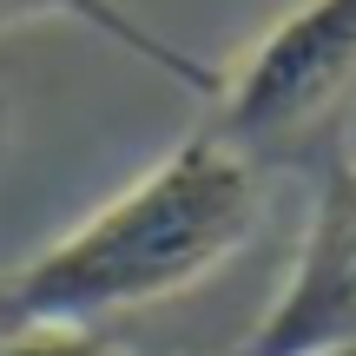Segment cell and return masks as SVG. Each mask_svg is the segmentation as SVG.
I'll list each match as a JSON object with an SVG mask.
<instances>
[{
    "mask_svg": "<svg viewBox=\"0 0 356 356\" xmlns=\"http://www.w3.org/2000/svg\"><path fill=\"white\" fill-rule=\"evenodd\" d=\"M251 159L218 132L172 145L145 178L0 277V330H92L119 310L185 297L257 231Z\"/></svg>",
    "mask_w": 356,
    "mask_h": 356,
    "instance_id": "1",
    "label": "cell"
},
{
    "mask_svg": "<svg viewBox=\"0 0 356 356\" xmlns=\"http://www.w3.org/2000/svg\"><path fill=\"white\" fill-rule=\"evenodd\" d=\"M356 86V0H297L218 92V139L238 152L291 139Z\"/></svg>",
    "mask_w": 356,
    "mask_h": 356,
    "instance_id": "2",
    "label": "cell"
},
{
    "mask_svg": "<svg viewBox=\"0 0 356 356\" xmlns=\"http://www.w3.org/2000/svg\"><path fill=\"white\" fill-rule=\"evenodd\" d=\"M323 350H356V165L330 172L291 277L244 343V356H323Z\"/></svg>",
    "mask_w": 356,
    "mask_h": 356,
    "instance_id": "3",
    "label": "cell"
},
{
    "mask_svg": "<svg viewBox=\"0 0 356 356\" xmlns=\"http://www.w3.org/2000/svg\"><path fill=\"white\" fill-rule=\"evenodd\" d=\"M0 20H73V26H86V33L113 40L119 53H132L139 66L165 73L172 86L204 92V99H218V92H225V73H218V66H204L198 53L172 47L165 33H152V26H145L126 0H0Z\"/></svg>",
    "mask_w": 356,
    "mask_h": 356,
    "instance_id": "4",
    "label": "cell"
},
{
    "mask_svg": "<svg viewBox=\"0 0 356 356\" xmlns=\"http://www.w3.org/2000/svg\"><path fill=\"white\" fill-rule=\"evenodd\" d=\"M0 356H106L92 330H53V323H33V330H0Z\"/></svg>",
    "mask_w": 356,
    "mask_h": 356,
    "instance_id": "5",
    "label": "cell"
},
{
    "mask_svg": "<svg viewBox=\"0 0 356 356\" xmlns=\"http://www.w3.org/2000/svg\"><path fill=\"white\" fill-rule=\"evenodd\" d=\"M323 356H356V350H323Z\"/></svg>",
    "mask_w": 356,
    "mask_h": 356,
    "instance_id": "6",
    "label": "cell"
}]
</instances>
